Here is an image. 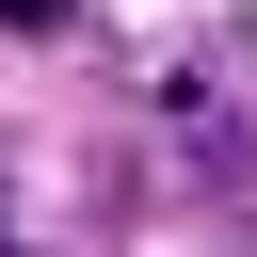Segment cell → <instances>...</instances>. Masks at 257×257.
<instances>
[{
  "mask_svg": "<svg viewBox=\"0 0 257 257\" xmlns=\"http://www.w3.org/2000/svg\"><path fill=\"white\" fill-rule=\"evenodd\" d=\"M64 16H80V0H0V32H64Z\"/></svg>",
  "mask_w": 257,
  "mask_h": 257,
  "instance_id": "obj_1",
  "label": "cell"
},
{
  "mask_svg": "<svg viewBox=\"0 0 257 257\" xmlns=\"http://www.w3.org/2000/svg\"><path fill=\"white\" fill-rule=\"evenodd\" d=\"M0 257H16V241H0Z\"/></svg>",
  "mask_w": 257,
  "mask_h": 257,
  "instance_id": "obj_2",
  "label": "cell"
}]
</instances>
